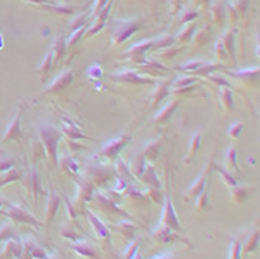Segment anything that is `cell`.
Masks as SVG:
<instances>
[{"label": "cell", "mask_w": 260, "mask_h": 259, "mask_svg": "<svg viewBox=\"0 0 260 259\" xmlns=\"http://www.w3.org/2000/svg\"><path fill=\"white\" fill-rule=\"evenodd\" d=\"M39 136L44 144V150H47L53 165H58V145L61 141V133L50 123H41Z\"/></svg>", "instance_id": "obj_1"}, {"label": "cell", "mask_w": 260, "mask_h": 259, "mask_svg": "<svg viewBox=\"0 0 260 259\" xmlns=\"http://www.w3.org/2000/svg\"><path fill=\"white\" fill-rule=\"evenodd\" d=\"M0 214L8 215V217H11L14 222H19V224H30V225H34V227H41V225H42L41 222L36 220L30 212L24 211V209L19 208V206L11 205L10 201H7V200L2 198V197H0Z\"/></svg>", "instance_id": "obj_2"}, {"label": "cell", "mask_w": 260, "mask_h": 259, "mask_svg": "<svg viewBox=\"0 0 260 259\" xmlns=\"http://www.w3.org/2000/svg\"><path fill=\"white\" fill-rule=\"evenodd\" d=\"M140 27H142V22L139 19H133V21H116L113 25H111V30H113V41H114V44H122L123 41H126L129 38V36L134 34Z\"/></svg>", "instance_id": "obj_3"}, {"label": "cell", "mask_w": 260, "mask_h": 259, "mask_svg": "<svg viewBox=\"0 0 260 259\" xmlns=\"http://www.w3.org/2000/svg\"><path fill=\"white\" fill-rule=\"evenodd\" d=\"M158 228H169V230H173L176 233H181L182 231V227H181L179 220L176 217V212H175V208H173V201H172L170 197L165 198L162 217H161V222H159V227Z\"/></svg>", "instance_id": "obj_4"}, {"label": "cell", "mask_w": 260, "mask_h": 259, "mask_svg": "<svg viewBox=\"0 0 260 259\" xmlns=\"http://www.w3.org/2000/svg\"><path fill=\"white\" fill-rule=\"evenodd\" d=\"M131 141V138H129L128 135H122V136H119V138H116V139H113V141H109L108 144H105L103 145V149L100 150V156H103V158H108V159H114V158H117V155L120 153V150L123 149V147Z\"/></svg>", "instance_id": "obj_5"}, {"label": "cell", "mask_w": 260, "mask_h": 259, "mask_svg": "<svg viewBox=\"0 0 260 259\" xmlns=\"http://www.w3.org/2000/svg\"><path fill=\"white\" fill-rule=\"evenodd\" d=\"M211 172H212V162H209L206 165V169H204L199 174V177L193 181V184L189 188L187 195H185V198H184L185 201H193L195 198H198V195L204 191V188H206V180H207V177H209Z\"/></svg>", "instance_id": "obj_6"}, {"label": "cell", "mask_w": 260, "mask_h": 259, "mask_svg": "<svg viewBox=\"0 0 260 259\" xmlns=\"http://www.w3.org/2000/svg\"><path fill=\"white\" fill-rule=\"evenodd\" d=\"M22 116H24V106L19 108V111H17V114L14 116L13 122L7 126V132L2 138V142H7V141H17L21 142V120H22Z\"/></svg>", "instance_id": "obj_7"}, {"label": "cell", "mask_w": 260, "mask_h": 259, "mask_svg": "<svg viewBox=\"0 0 260 259\" xmlns=\"http://www.w3.org/2000/svg\"><path fill=\"white\" fill-rule=\"evenodd\" d=\"M61 132L63 133H66L70 139H73V141H78V139H90V138H87L83 132H81V128L73 122L72 119H66V117H63L61 119Z\"/></svg>", "instance_id": "obj_8"}, {"label": "cell", "mask_w": 260, "mask_h": 259, "mask_svg": "<svg viewBox=\"0 0 260 259\" xmlns=\"http://www.w3.org/2000/svg\"><path fill=\"white\" fill-rule=\"evenodd\" d=\"M113 78L117 81H122V83H133V84H151L153 83V80L142 77L137 72H133V70L120 72V73H117V75H114Z\"/></svg>", "instance_id": "obj_9"}, {"label": "cell", "mask_w": 260, "mask_h": 259, "mask_svg": "<svg viewBox=\"0 0 260 259\" xmlns=\"http://www.w3.org/2000/svg\"><path fill=\"white\" fill-rule=\"evenodd\" d=\"M73 80V72L72 70H64L60 77H57V80H55L47 91H44V94H51V92H60L63 89H66Z\"/></svg>", "instance_id": "obj_10"}, {"label": "cell", "mask_w": 260, "mask_h": 259, "mask_svg": "<svg viewBox=\"0 0 260 259\" xmlns=\"http://www.w3.org/2000/svg\"><path fill=\"white\" fill-rule=\"evenodd\" d=\"M156 239H159L164 244H172V242H187L185 239H182V236H179V233L169 230V228H156V231L153 233Z\"/></svg>", "instance_id": "obj_11"}, {"label": "cell", "mask_w": 260, "mask_h": 259, "mask_svg": "<svg viewBox=\"0 0 260 259\" xmlns=\"http://www.w3.org/2000/svg\"><path fill=\"white\" fill-rule=\"evenodd\" d=\"M72 250H75L80 256H84V257H89V259H103L100 251L95 250L94 245H90L87 242H75L70 245Z\"/></svg>", "instance_id": "obj_12"}, {"label": "cell", "mask_w": 260, "mask_h": 259, "mask_svg": "<svg viewBox=\"0 0 260 259\" xmlns=\"http://www.w3.org/2000/svg\"><path fill=\"white\" fill-rule=\"evenodd\" d=\"M161 145H162V139L161 138L151 139L150 142H146V145L143 147L142 156L145 159H148V161H156L158 156H159V152H161Z\"/></svg>", "instance_id": "obj_13"}, {"label": "cell", "mask_w": 260, "mask_h": 259, "mask_svg": "<svg viewBox=\"0 0 260 259\" xmlns=\"http://www.w3.org/2000/svg\"><path fill=\"white\" fill-rule=\"evenodd\" d=\"M60 206H61V197H60V194H58V192H50V197H48V206H47L45 227L50 225V222L53 220L55 215H57Z\"/></svg>", "instance_id": "obj_14"}, {"label": "cell", "mask_w": 260, "mask_h": 259, "mask_svg": "<svg viewBox=\"0 0 260 259\" xmlns=\"http://www.w3.org/2000/svg\"><path fill=\"white\" fill-rule=\"evenodd\" d=\"M178 105H179V100H172L170 103H167V105L159 111V113L156 114L154 122L159 123V125H162V123H165L167 120H170L172 116H173V113H175L176 108H178Z\"/></svg>", "instance_id": "obj_15"}, {"label": "cell", "mask_w": 260, "mask_h": 259, "mask_svg": "<svg viewBox=\"0 0 260 259\" xmlns=\"http://www.w3.org/2000/svg\"><path fill=\"white\" fill-rule=\"evenodd\" d=\"M235 34H237V30L234 28V30H228L221 38V42H223V46H225L228 55L232 58L234 64H237V60H235Z\"/></svg>", "instance_id": "obj_16"}, {"label": "cell", "mask_w": 260, "mask_h": 259, "mask_svg": "<svg viewBox=\"0 0 260 259\" xmlns=\"http://www.w3.org/2000/svg\"><path fill=\"white\" fill-rule=\"evenodd\" d=\"M86 214H87V217H89V222L92 224V228H94L95 234H97L100 239H109V230H108V227L103 224V222H101L98 217H95L94 212H90L89 209H86Z\"/></svg>", "instance_id": "obj_17"}, {"label": "cell", "mask_w": 260, "mask_h": 259, "mask_svg": "<svg viewBox=\"0 0 260 259\" xmlns=\"http://www.w3.org/2000/svg\"><path fill=\"white\" fill-rule=\"evenodd\" d=\"M254 188H248V186H240V184H237V186L231 188V198L234 203H237V205H240V203H243L251 194H252Z\"/></svg>", "instance_id": "obj_18"}, {"label": "cell", "mask_w": 260, "mask_h": 259, "mask_svg": "<svg viewBox=\"0 0 260 259\" xmlns=\"http://www.w3.org/2000/svg\"><path fill=\"white\" fill-rule=\"evenodd\" d=\"M257 248H258V230H254V231L248 236L245 245H241V257H243V256H248V254L252 253V251H257Z\"/></svg>", "instance_id": "obj_19"}, {"label": "cell", "mask_w": 260, "mask_h": 259, "mask_svg": "<svg viewBox=\"0 0 260 259\" xmlns=\"http://www.w3.org/2000/svg\"><path fill=\"white\" fill-rule=\"evenodd\" d=\"M201 141H202V128H198V132L192 136V139H190V145H189V155H187V158H185V162H190L193 158H195V155H196V152L199 150V147H201Z\"/></svg>", "instance_id": "obj_20"}, {"label": "cell", "mask_w": 260, "mask_h": 259, "mask_svg": "<svg viewBox=\"0 0 260 259\" xmlns=\"http://www.w3.org/2000/svg\"><path fill=\"white\" fill-rule=\"evenodd\" d=\"M109 10H111V4H108V7H105L98 14H97V21H95V24L92 25L90 28H89V31L86 33V36H92V34H95V33H98L103 27H105V24H106V17H108V13H109Z\"/></svg>", "instance_id": "obj_21"}, {"label": "cell", "mask_w": 260, "mask_h": 259, "mask_svg": "<svg viewBox=\"0 0 260 259\" xmlns=\"http://www.w3.org/2000/svg\"><path fill=\"white\" fill-rule=\"evenodd\" d=\"M169 91H170V83L169 81H159L158 86H156V91H154V94H153V100L151 103L156 106L159 105L167 96H169Z\"/></svg>", "instance_id": "obj_22"}, {"label": "cell", "mask_w": 260, "mask_h": 259, "mask_svg": "<svg viewBox=\"0 0 260 259\" xmlns=\"http://www.w3.org/2000/svg\"><path fill=\"white\" fill-rule=\"evenodd\" d=\"M212 170L218 172V174L223 177V180H225V183L228 184L229 188H234V186H237V184H238V180L232 175V172L228 170V169H225V167H221V165L212 162Z\"/></svg>", "instance_id": "obj_23"}, {"label": "cell", "mask_w": 260, "mask_h": 259, "mask_svg": "<svg viewBox=\"0 0 260 259\" xmlns=\"http://www.w3.org/2000/svg\"><path fill=\"white\" fill-rule=\"evenodd\" d=\"M220 102L226 111L234 109V94L231 88H221L220 89Z\"/></svg>", "instance_id": "obj_24"}, {"label": "cell", "mask_w": 260, "mask_h": 259, "mask_svg": "<svg viewBox=\"0 0 260 259\" xmlns=\"http://www.w3.org/2000/svg\"><path fill=\"white\" fill-rule=\"evenodd\" d=\"M27 184H28V189L31 191V194L34 195V200L38 203V195L41 192V186H39V178H38V174L36 170H30L28 177H27Z\"/></svg>", "instance_id": "obj_25"}, {"label": "cell", "mask_w": 260, "mask_h": 259, "mask_svg": "<svg viewBox=\"0 0 260 259\" xmlns=\"http://www.w3.org/2000/svg\"><path fill=\"white\" fill-rule=\"evenodd\" d=\"M226 165H228V169L232 172H237L238 177H241V172L238 169V164H237V149L234 145H231L228 152H226Z\"/></svg>", "instance_id": "obj_26"}, {"label": "cell", "mask_w": 260, "mask_h": 259, "mask_svg": "<svg viewBox=\"0 0 260 259\" xmlns=\"http://www.w3.org/2000/svg\"><path fill=\"white\" fill-rule=\"evenodd\" d=\"M211 14L214 17V21L217 24H223V21H225L226 17V11H225V7H223V2L221 0H215V2L212 4L211 7Z\"/></svg>", "instance_id": "obj_27"}, {"label": "cell", "mask_w": 260, "mask_h": 259, "mask_svg": "<svg viewBox=\"0 0 260 259\" xmlns=\"http://www.w3.org/2000/svg\"><path fill=\"white\" fill-rule=\"evenodd\" d=\"M80 184V189H78V200L83 198V203H86L87 200L92 198V191H94V186H92V183L87 181V180H83V181H78Z\"/></svg>", "instance_id": "obj_28"}, {"label": "cell", "mask_w": 260, "mask_h": 259, "mask_svg": "<svg viewBox=\"0 0 260 259\" xmlns=\"http://www.w3.org/2000/svg\"><path fill=\"white\" fill-rule=\"evenodd\" d=\"M58 162L61 164V167L67 172V174H72V175H77L78 174V164L73 161V158H70V156H67V155H64V156H61V158H58Z\"/></svg>", "instance_id": "obj_29"}, {"label": "cell", "mask_w": 260, "mask_h": 259, "mask_svg": "<svg viewBox=\"0 0 260 259\" xmlns=\"http://www.w3.org/2000/svg\"><path fill=\"white\" fill-rule=\"evenodd\" d=\"M153 46H154V42H153V41H143V42L134 44L133 47H129V50L126 52V55L134 53L136 57H142V55H145V52H146V50H150Z\"/></svg>", "instance_id": "obj_30"}, {"label": "cell", "mask_w": 260, "mask_h": 259, "mask_svg": "<svg viewBox=\"0 0 260 259\" xmlns=\"http://www.w3.org/2000/svg\"><path fill=\"white\" fill-rule=\"evenodd\" d=\"M21 177L22 175L17 172L16 169H10L7 172H0V188H2L4 184H7V183H13L16 180H19Z\"/></svg>", "instance_id": "obj_31"}, {"label": "cell", "mask_w": 260, "mask_h": 259, "mask_svg": "<svg viewBox=\"0 0 260 259\" xmlns=\"http://www.w3.org/2000/svg\"><path fill=\"white\" fill-rule=\"evenodd\" d=\"M140 180H143V181H145V183H148V184H151V186H154V188H159L158 177H156L154 170L150 167V165H146V167H145V170H143V174H142Z\"/></svg>", "instance_id": "obj_32"}, {"label": "cell", "mask_w": 260, "mask_h": 259, "mask_svg": "<svg viewBox=\"0 0 260 259\" xmlns=\"http://www.w3.org/2000/svg\"><path fill=\"white\" fill-rule=\"evenodd\" d=\"M209 188H204V191L198 195V203H196V209L198 211H206L209 209Z\"/></svg>", "instance_id": "obj_33"}, {"label": "cell", "mask_w": 260, "mask_h": 259, "mask_svg": "<svg viewBox=\"0 0 260 259\" xmlns=\"http://www.w3.org/2000/svg\"><path fill=\"white\" fill-rule=\"evenodd\" d=\"M241 240L238 237H234L231 240V250H229V259H241Z\"/></svg>", "instance_id": "obj_34"}, {"label": "cell", "mask_w": 260, "mask_h": 259, "mask_svg": "<svg viewBox=\"0 0 260 259\" xmlns=\"http://www.w3.org/2000/svg\"><path fill=\"white\" fill-rule=\"evenodd\" d=\"M53 53L57 55V58L61 60L64 57V53H66V39L63 38V36H58L57 39H55V44H53Z\"/></svg>", "instance_id": "obj_35"}, {"label": "cell", "mask_w": 260, "mask_h": 259, "mask_svg": "<svg viewBox=\"0 0 260 259\" xmlns=\"http://www.w3.org/2000/svg\"><path fill=\"white\" fill-rule=\"evenodd\" d=\"M87 21H89V13H84L83 16H77L75 19L70 22V31H75V30L87 25Z\"/></svg>", "instance_id": "obj_36"}, {"label": "cell", "mask_w": 260, "mask_h": 259, "mask_svg": "<svg viewBox=\"0 0 260 259\" xmlns=\"http://www.w3.org/2000/svg\"><path fill=\"white\" fill-rule=\"evenodd\" d=\"M245 130V123L243 122H234L231 126H229V130H228V135H229V138L231 139H235V138H238L240 135H241V132H243Z\"/></svg>", "instance_id": "obj_37"}, {"label": "cell", "mask_w": 260, "mask_h": 259, "mask_svg": "<svg viewBox=\"0 0 260 259\" xmlns=\"http://www.w3.org/2000/svg\"><path fill=\"white\" fill-rule=\"evenodd\" d=\"M51 64H53V50H50V52L45 55V60H44V63H42V66H41V75H42V78L50 72Z\"/></svg>", "instance_id": "obj_38"}, {"label": "cell", "mask_w": 260, "mask_h": 259, "mask_svg": "<svg viewBox=\"0 0 260 259\" xmlns=\"http://www.w3.org/2000/svg\"><path fill=\"white\" fill-rule=\"evenodd\" d=\"M195 33V25H187L184 28V31H181L179 34H178V38H179V41H182V42H187L190 38H192V34Z\"/></svg>", "instance_id": "obj_39"}, {"label": "cell", "mask_w": 260, "mask_h": 259, "mask_svg": "<svg viewBox=\"0 0 260 259\" xmlns=\"http://www.w3.org/2000/svg\"><path fill=\"white\" fill-rule=\"evenodd\" d=\"M11 237H14V230H13L11 225L7 224V225H4L2 228H0V242H2V240H8Z\"/></svg>", "instance_id": "obj_40"}, {"label": "cell", "mask_w": 260, "mask_h": 259, "mask_svg": "<svg viewBox=\"0 0 260 259\" xmlns=\"http://www.w3.org/2000/svg\"><path fill=\"white\" fill-rule=\"evenodd\" d=\"M193 83H196V78L195 77H184V78L176 80L173 84H175L176 89H181V88H185V86H192Z\"/></svg>", "instance_id": "obj_41"}, {"label": "cell", "mask_w": 260, "mask_h": 259, "mask_svg": "<svg viewBox=\"0 0 260 259\" xmlns=\"http://www.w3.org/2000/svg\"><path fill=\"white\" fill-rule=\"evenodd\" d=\"M137 248H139V240L134 239L133 242L128 245V248L125 250V259H131L137 253Z\"/></svg>", "instance_id": "obj_42"}, {"label": "cell", "mask_w": 260, "mask_h": 259, "mask_svg": "<svg viewBox=\"0 0 260 259\" xmlns=\"http://www.w3.org/2000/svg\"><path fill=\"white\" fill-rule=\"evenodd\" d=\"M249 0H231V7L237 11H246Z\"/></svg>", "instance_id": "obj_43"}, {"label": "cell", "mask_w": 260, "mask_h": 259, "mask_svg": "<svg viewBox=\"0 0 260 259\" xmlns=\"http://www.w3.org/2000/svg\"><path fill=\"white\" fill-rule=\"evenodd\" d=\"M207 38H209L207 31H206V30H199V31L195 34V42H196V47H201L204 42L207 41Z\"/></svg>", "instance_id": "obj_44"}, {"label": "cell", "mask_w": 260, "mask_h": 259, "mask_svg": "<svg viewBox=\"0 0 260 259\" xmlns=\"http://www.w3.org/2000/svg\"><path fill=\"white\" fill-rule=\"evenodd\" d=\"M14 159L11 158H5V159H0V172H7L10 169H14Z\"/></svg>", "instance_id": "obj_45"}, {"label": "cell", "mask_w": 260, "mask_h": 259, "mask_svg": "<svg viewBox=\"0 0 260 259\" xmlns=\"http://www.w3.org/2000/svg\"><path fill=\"white\" fill-rule=\"evenodd\" d=\"M84 30H87V25H84V27H81V28H78V30L73 31V34L69 38V46H73V44H75V42L81 38V34L84 33Z\"/></svg>", "instance_id": "obj_46"}, {"label": "cell", "mask_w": 260, "mask_h": 259, "mask_svg": "<svg viewBox=\"0 0 260 259\" xmlns=\"http://www.w3.org/2000/svg\"><path fill=\"white\" fill-rule=\"evenodd\" d=\"M217 55H218V58L221 61H226L228 60V52H226V49H225V46H223L221 41H218V44H217Z\"/></svg>", "instance_id": "obj_47"}, {"label": "cell", "mask_w": 260, "mask_h": 259, "mask_svg": "<svg viewBox=\"0 0 260 259\" xmlns=\"http://www.w3.org/2000/svg\"><path fill=\"white\" fill-rule=\"evenodd\" d=\"M209 80L211 81H214L215 84H218V86H223V88H231V84L226 81V78L225 77H215V75H209Z\"/></svg>", "instance_id": "obj_48"}, {"label": "cell", "mask_w": 260, "mask_h": 259, "mask_svg": "<svg viewBox=\"0 0 260 259\" xmlns=\"http://www.w3.org/2000/svg\"><path fill=\"white\" fill-rule=\"evenodd\" d=\"M196 16H198V13H196V11H187V13L184 14V17H182L181 21H182V24H187V22L193 21Z\"/></svg>", "instance_id": "obj_49"}, {"label": "cell", "mask_w": 260, "mask_h": 259, "mask_svg": "<svg viewBox=\"0 0 260 259\" xmlns=\"http://www.w3.org/2000/svg\"><path fill=\"white\" fill-rule=\"evenodd\" d=\"M106 4H108V0H97V2H95V8H94V11H92V14L97 16L106 7Z\"/></svg>", "instance_id": "obj_50"}, {"label": "cell", "mask_w": 260, "mask_h": 259, "mask_svg": "<svg viewBox=\"0 0 260 259\" xmlns=\"http://www.w3.org/2000/svg\"><path fill=\"white\" fill-rule=\"evenodd\" d=\"M151 259H181V257H176L173 253H164V254H158Z\"/></svg>", "instance_id": "obj_51"}, {"label": "cell", "mask_w": 260, "mask_h": 259, "mask_svg": "<svg viewBox=\"0 0 260 259\" xmlns=\"http://www.w3.org/2000/svg\"><path fill=\"white\" fill-rule=\"evenodd\" d=\"M181 2H182V0H172V13H176L179 10Z\"/></svg>", "instance_id": "obj_52"}, {"label": "cell", "mask_w": 260, "mask_h": 259, "mask_svg": "<svg viewBox=\"0 0 260 259\" xmlns=\"http://www.w3.org/2000/svg\"><path fill=\"white\" fill-rule=\"evenodd\" d=\"M192 2L195 5H206V4H209V0H192Z\"/></svg>", "instance_id": "obj_53"}, {"label": "cell", "mask_w": 260, "mask_h": 259, "mask_svg": "<svg viewBox=\"0 0 260 259\" xmlns=\"http://www.w3.org/2000/svg\"><path fill=\"white\" fill-rule=\"evenodd\" d=\"M17 259H31V256H30V253L25 250V251H24V254H22L21 257H17Z\"/></svg>", "instance_id": "obj_54"}, {"label": "cell", "mask_w": 260, "mask_h": 259, "mask_svg": "<svg viewBox=\"0 0 260 259\" xmlns=\"http://www.w3.org/2000/svg\"><path fill=\"white\" fill-rule=\"evenodd\" d=\"M30 2H33V4H42V2H47L48 5H53L51 2H48V0H30Z\"/></svg>", "instance_id": "obj_55"}, {"label": "cell", "mask_w": 260, "mask_h": 259, "mask_svg": "<svg viewBox=\"0 0 260 259\" xmlns=\"http://www.w3.org/2000/svg\"><path fill=\"white\" fill-rule=\"evenodd\" d=\"M131 259H142V256H140L139 253H136V254H134V256H133Z\"/></svg>", "instance_id": "obj_56"}, {"label": "cell", "mask_w": 260, "mask_h": 259, "mask_svg": "<svg viewBox=\"0 0 260 259\" xmlns=\"http://www.w3.org/2000/svg\"><path fill=\"white\" fill-rule=\"evenodd\" d=\"M47 259H51V257H47Z\"/></svg>", "instance_id": "obj_57"}, {"label": "cell", "mask_w": 260, "mask_h": 259, "mask_svg": "<svg viewBox=\"0 0 260 259\" xmlns=\"http://www.w3.org/2000/svg\"><path fill=\"white\" fill-rule=\"evenodd\" d=\"M64 2H67V0H64Z\"/></svg>", "instance_id": "obj_58"}]
</instances>
